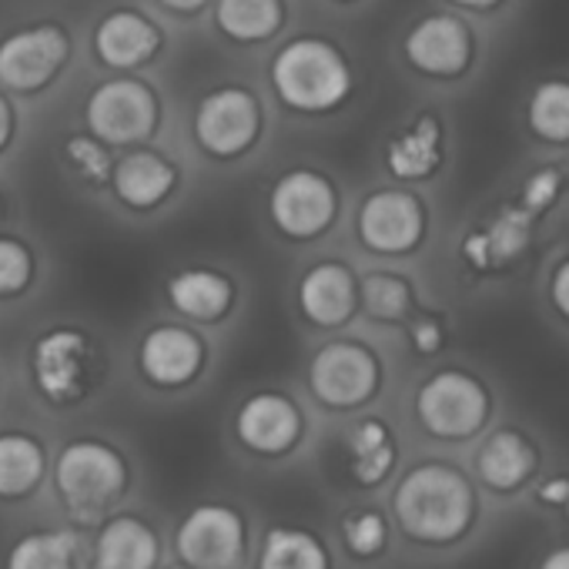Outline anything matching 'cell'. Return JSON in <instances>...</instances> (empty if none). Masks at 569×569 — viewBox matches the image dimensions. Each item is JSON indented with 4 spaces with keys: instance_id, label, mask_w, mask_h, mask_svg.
Returning a JSON list of instances; mask_svg holds the SVG:
<instances>
[{
    "instance_id": "obj_1",
    "label": "cell",
    "mask_w": 569,
    "mask_h": 569,
    "mask_svg": "<svg viewBox=\"0 0 569 569\" xmlns=\"http://www.w3.org/2000/svg\"><path fill=\"white\" fill-rule=\"evenodd\" d=\"M271 88L284 108L322 114L349 98L352 71L336 44L322 38H296L271 61Z\"/></svg>"
},
{
    "instance_id": "obj_2",
    "label": "cell",
    "mask_w": 569,
    "mask_h": 569,
    "mask_svg": "<svg viewBox=\"0 0 569 569\" xmlns=\"http://www.w3.org/2000/svg\"><path fill=\"white\" fill-rule=\"evenodd\" d=\"M396 516L409 536L449 542L472 519L469 482L449 466H419L396 489Z\"/></svg>"
},
{
    "instance_id": "obj_3",
    "label": "cell",
    "mask_w": 569,
    "mask_h": 569,
    "mask_svg": "<svg viewBox=\"0 0 569 569\" xmlns=\"http://www.w3.org/2000/svg\"><path fill=\"white\" fill-rule=\"evenodd\" d=\"M84 121L91 134L108 148H128L154 134L158 98L144 81L118 78L94 88V94L84 104Z\"/></svg>"
},
{
    "instance_id": "obj_4",
    "label": "cell",
    "mask_w": 569,
    "mask_h": 569,
    "mask_svg": "<svg viewBox=\"0 0 569 569\" xmlns=\"http://www.w3.org/2000/svg\"><path fill=\"white\" fill-rule=\"evenodd\" d=\"M336 188L326 174L309 168L284 171L268 194V214L274 228L289 238H316L336 218Z\"/></svg>"
},
{
    "instance_id": "obj_5",
    "label": "cell",
    "mask_w": 569,
    "mask_h": 569,
    "mask_svg": "<svg viewBox=\"0 0 569 569\" xmlns=\"http://www.w3.org/2000/svg\"><path fill=\"white\" fill-rule=\"evenodd\" d=\"M261 131V108L244 88H218L201 98L194 111V138L211 158L244 154Z\"/></svg>"
},
{
    "instance_id": "obj_6",
    "label": "cell",
    "mask_w": 569,
    "mask_h": 569,
    "mask_svg": "<svg viewBox=\"0 0 569 569\" xmlns=\"http://www.w3.org/2000/svg\"><path fill=\"white\" fill-rule=\"evenodd\" d=\"M71 44L61 28L41 24L0 41V84L18 94L44 91L68 64Z\"/></svg>"
},
{
    "instance_id": "obj_7",
    "label": "cell",
    "mask_w": 569,
    "mask_h": 569,
    "mask_svg": "<svg viewBox=\"0 0 569 569\" xmlns=\"http://www.w3.org/2000/svg\"><path fill=\"white\" fill-rule=\"evenodd\" d=\"M94 352L78 329H51L31 349V376L41 396L51 402H71L84 396L91 382Z\"/></svg>"
},
{
    "instance_id": "obj_8",
    "label": "cell",
    "mask_w": 569,
    "mask_h": 569,
    "mask_svg": "<svg viewBox=\"0 0 569 569\" xmlns=\"http://www.w3.org/2000/svg\"><path fill=\"white\" fill-rule=\"evenodd\" d=\"M309 386L316 399L336 409L366 402L379 386V366L369 349L356 342H329L309 366Z\"/></svg>"
},
{
    "instance_id": "obj_9",
    "label": "cell",
    "mask_w": 569,
    "mask_h": 569,
    "mask_svg": "<svg viewBox=\"0 0 569 569\" xmlns=\"http://www.w3.org/2000/svg\"><path fill=\"white\" fill-rule=\"evenodd\" d=\"M486 392L462 372H439L419 392V419L432 436L462 439L472 436L486 419Z\"/></svg>"
},
{
    "instance_id": "obj_10",
    "label": "cell",
    "mask_w": 569,
    "mask_h": 569,
    "mask_svg": "<svg viewBox=\"0 0 569 569\" xmlns=\"http://www.w3.org/2000/svg\"><path fill=\"white\" fill-rule=\"evenodd\" d=\"M124 486V462L101 442H71L58 459V489L78 509L108 502Z\"/></svg>"
},
{
    "instance_id": "obj_11",
    "label": "cell",
    "mask_w": 569,
    "mask_h": 569,
    "mask_svg": "<svg viewBox=\"0 0 569 569\" xmlns=\"http://www.w3.org/2000/svg\"><path fill=\"white\" fill-rule=\"evenodd\" d=\"M244 542L241 519L224 506L194 509L178 529V552L191 569H228L238 562Z\"/></svg>"
},
{
    "instance_id": "obj_12",
    "label": "cell",
    "mask_w": 569,
    "mask_h": 569,
    "mask_svg": "<svg viewBox=\"0 0 569 569\" xmlns=\"http://www.w3.org/2000/svg\"><path fill=\"white\" fill-rule=\"evenodd\" d=\"M359 238L382 254H402L422 238V208L406 191H376L359 208Z\"/></svg>"
},
{
    "instance_id": "obj_13",
    "label": "cell",
    "mask_w": 569,
    "mask_h": 569,
    "mask_svg": "<svg viewBox=\"0 0 569 569\" xmlns=\"http://www.w3.org/2000/svg\"><path fill=\"white\" fill-rule=\"evenodd\" d=\"M201 342L181 326H154L138 349V366L141 372L164 389L184 386L194 379L201 369Z\"/></svg>"
},
{
    "instance_id": "obj_14",
    "label": "cell",
    "mask_w": 569,
    "mask_h": 569,
    "mask_svg": "<svg viewBox=\"0 0 569 569\" xmlns=\"http://www.w3.org/2000/svg\"><path fill=\"white\" fill-rule=\"evenodd\" d=\"M296 299H299L302 316L312 326L332 329V326H342L352 316V309L359 302V292H356V281H352L346 264L319 261L302 274Z\"/></svg>"
},
{
    "instance_id": "obj_15",
    "label": "cell",
    "mask_w": 569,
    "mask_h": 569,
    "mask_svg": "<svg viewBox=\"0 0 569 569\" xmlns=\"http://www.w3.org/2000/svg\"><path fill=\"white\" fill-rule=\"evenodd\" d=\"M161 51V31L138 11H111L94 28V54L101 64L128 71L148 64Z\"/></svg>"
},
{
    "instance_id": "obj_16",
    "label": "cell",
    "mask_w": 569,
    "mask_h": 569,
    "mask_svg": "<svg viewBox=\"0 0 569 569\" xmlns=\"http://www.w3.org/2000/svg\"><path fill=\"white\" fill-rule=\"evenodd\" d=\"M406 58L426 74H459L469 64V34L456 18H426L406 38Z\"/></svg>"
},
{
    "instance_id": "obj_17",
    "label": "cell",
    "mask_w": 569,
    "mask_h": 569,
    "mask_svg": "<svg viewBox=\"0 0 569 569\" xmlns=\"http://www.w3.org/2000/svg\"><path fill=\"white\" fill-rule=\"evenodd\" d=\"M302 419L278 392H258L238 409V436L254 452H284L299 439Z\"/></svg>"
},
{
    "instance_id": "obj_18",
    "label": "cell",
    "mask_w": 569,
    "mask_h": 569,
    "mask_svg": "<svg viewBox=\"0 0 569 569\" xmlns=\"http://www.w3.org/2000/svg\"><path fill=\"white\" fill-rule=\"evenodd\" d=\"M111 184L114 194L134 208V211H151L158 208L168 191L174 188V171L164 158L151 154V151H131L121 161H114L111 168Z\"/></svg>"
},
{
    "instance_id": "obj_19",
    "label": "cell",
    "mask_w": 569,
    "mask_h": 569,
    "mask_svg": "<svg viewBox=\"0 0 569 569\" xmlns=\"http://www.w3.org/2000/svg\"><path fill=\"white\" fill-rule=\"evenodd\" d=\"M234 299L231 281L211 268H188L168 281V302L174 312L194 322H214L228 312Z\"/></svg>"
},
{
    "instance_id": "obj_20",
    "label": "cell",
    "mask_w": 569,
    "mask_h": 569,
    "mask_svg": "<svg viewBox=\"0 0 569 569\" xmlns=\"http://www.w3.org/2000/svg\"><path fill=\"white\" fill-rule=\"evenodd\" d=\"M154 556H158V542L151 529L131 516L111 519L94 542L98 569H151Z\"/></svg>"
},
{
    "instance_id": "obj_21",
    "label": "cell",
    "mask_w": 569,
    "mask_h": 569,
    "mask_svg": "<svg viewBox=\"0 0 569 569\" xmlns=\"http://www.w3.org/2000/svg\"><path fill=\"white\" fill-rule=\"evenodd\" d=\"M439 158H442V131L432 114L419 118L412 128L396 134L386 148V164L402 181L429 178L439 168Z\"/></svg>"
},
{
    "instance_id": "obj_22",
    "label": "cell",
    "mask_w": 569,
    "mask_h": 569,
    "mask_svg": "<svg viewBox=\"0 0 569 569\" xmlns=\"http://www.w3.org/2000/svg\"><path fill=\"white\" fill-rule=\"evenodd\" d=\"M526 244H529V211L502 208L489 228L466 238L462 251L476 268H496V264H509Z\"/></svg>"
},
{
    "instance_id": "obj_23",
    "label": "cell",
    "mask_w": 569,
    "mask_h": 569,
    "mask_svg": "<svg viewBox=\"0 0 569 569\" xmlns=\"http://www.w3.org/2000/svg\"><path fill=\"white\" fill-rule=\"evenodd\" d=\"M281 0H218L214 21L224 38L238 44L268 41L281 28Z\"/></svg>"
},
{
    "instance_id": "obj_24",
    "label": "cell",
    "mask_w": 569,
    "mask_h": 569,
    "mask_svg": "<svg viewBox=\"0 0 569 569\" xmlns=\"http://www.w3.org/2000/svg\"><path fill=\"white\" fill-rule=\"evenodd\" d=\"M479 472L492 489H516L532 472V449L516 432H496L479 452Z\"/></svg>"
},
{
    "instance_id": "obj_25",
    "label": "cell",
    "mask_w": 569,
    "mask_h": 569,
    "mask_svg": "<svg viewBox=\"0 0 569 569\" xmlns=\"http://www.w3.org/2000/svg\"><path fill=\"white\" fill-rule=\"evenodd\" d=\"M44 469L41 446L28 436H0V496H24Z\"/></svg>"
},
{
    "instance_id": "obj_26",
    "label": "cell",
    "mask_w": 569,
    "mask_h": 569,
    "mask_svg": "<svg viewBox=\"0 0 569 569\" xmlns=\"http://www.w3.org/2000/svg\"><path fill=\"white\" fill-rule=\"evenodd\" d=\"M258 569H326V552L309 532L271 529L264 536Z\"/></svg>"
},
{
    "instance_id": "obj_27",
    "label": "cell",
    "mask_w": 569,
    "mask_h": 569,
    "mask_svg": "<svg viewBox=\"0 0 569 569\" xmlns=\"http://www.w3.org/2000/svg\"><path fill=\"white\" fill-rule=\"evenodd\" d=\"M349 449H352V459H356V479L369 482V486L379 482L389 472L392 459H396L392 442H389V429L382 422H376V419H366V422H359L352 429Z\"/></svg>"
},
{
    "instance_id": "obj_28",
    "label": "cell",
    "mask_w": 569,
    "mask_h": 569,
    "mask_svg": "<svg viewBox=\"0 0 569 569\" xmlns=\"http://www.w3.org/2000/svg\"><path fill=\"white\" fill-rule=\"evenodd\" d=\"M71 556H74L71 532H34L11 549L8 569H71Z\"/></svg>"
},
{
    "instance_id": "obj_29",
    "label": "cell",
    "mask_w": 569,
    "mask_h": 569,
    "mask_svg": "<svg viewBox=\"0 0 569 569\" xmlns=\"http://www.w3.org/2000/svg\"><path fill=\"white\" fill-rule=\"evenodd\" d=\"M529 124L546 141H569V84H542L529 101Z\"/></svg>"
},
{
    "instance_id": "obj_30",
    "label": "cell",
    "mask_w": 569,
    "mask_h": 569,
    "mask_svg": "<svg viewBox=\"0 0 569 569\" xmlns=\"http://www.w3.org/2000/svg\"><path fill=\"white\" fill-rule=\"evenodd\" d=\"M366 312L372 319H386V322H396L406 316L409 309V284L396 274H369L362 281V292H359Z\"/></svg>"
},
{
    "instance_id": "obj_31",
    "label": "cell",
    "mask_w": 569,
    "mask_h": 569,
    "mask_svg": "<svg viewBox=\"0 0 569 569\" xmlns=\"http://www.w3.org/2000/svg\"><path fill=\"white\" fill-rule=\"evenodd\" d=\"M64 161H68V168L81 178V181H88V184H104V181H111V158H108V144L104 141H98L94 134L91 138H71L68 144H64Z\"/></svg>"
},
{
    "instance_id": "obj_32",
    "label": "cell",
    "mask_w": 569,
    "mask_h": 569,
    "mask_svg": "<svg viewBox=\"0 0 569 569\" xmlns=\"http://www.w3.org/2000/svg\"><path fill=\"white\" fill-rule=\"evenodd\" d=\"M34 274L31 251L14 241V238H0V299L21 296Z\"/></svg>"
},
{
    "instance_id": "obj_33",
    "label": "cell",
    "mask_w": 569,
    "mask_h": 569,
    "mask_svg": "<svg viewBox=\"0 0 569 569\" xmlns=\"http://www.w3.org/2000/svg\"><path fill=\"white\" fill-rule=\"evenodd\" d=\"M346 542L352 546V552L359 556H372L382 549L386 542V522L376 512H359L352 519H346Z\"/></svg>"
},
{
    "instance_id": "obj_34",
    "label": "cell",
    "mask_w": 569,
    "mask_h": 569,
    "mask_svg": "<svg viewBox=\"0 0 569 569\" xmlns=\"http://www.w3.org/2000/svg\"><path fill=\"white\" fill-rule=\"evenodd\" d=\"M556 191H559V174L556 171H536L522 188V208L539 211V208L556 201Z\"/></svg>"
},
{
    "instance_id": "obj_35",
    "label": "cell",
    "mask_w": 569,
    "mask_h": 569,
    "mask_svg": "<svg viewBox=\"0 0 569 569\" xmlns=\"http://www.w3.org/2000/svg\"><path fill=\"white\" fill-rule=\"evenodd\" d=\"M412 342H416L419 352H436L439 342H442V332H439V326H436L432 319H422V322L412 329Z\"/></svg>"
},
{
    "instance_id": "obj_36",
    "label": "cell",
    "mask_w": 569,
    "mask_h": 569,
    "mask_svg": "<svg viewBox=\"0 0 569 569\" xmlns=\"http://www.w3.org/2000/svg\"><path fill=\"white\" fill-rule=\"evenodd\" d=\"M552 302L569 319V261H562L559 271H556V278H552Z\"/></svg>"
},
{
    "instance_id": "obj_37",
    "label": "cell",
    "mask_w": 569,
    "mask_h": 569,
    "mask_svg": "<svg viewBox=\"0 0 569 569\" xmlns=\"http://www.w3.org/2000/svg\"><path fill=\"white\" fill-rule=\"evenodd\" d=\"M539 496H542L546 502H566V499H569V479H552V482H546Z\"/></svg>"
},
{
    "instance_id": "obj_38",
    "label": "cell",
    "mask_w": 569,
    "mask_h": 569,
    "mask_svg": "<svg viewBox=\"0 0 569 569\" xmlns=\"http://www.w3.org/2000/svg\"><path fill=\"white\" fill-rule=\"evenodd\" d=\"M11 128H14V121H11V108H8V101L0 98V151L8 148V141H11Z\"/></svg>"
},
{
    "instance_id": "obj_39",
    "label": "cell",
    "mask_w": 569,
    "mask_h": 569,
    "mask_svg": "<svg viewBox=\"0 0 569 569\" xmlns=\"http://www.w3.org/2000/svg\"><path fill=\"white\" fill-rule=\"evenodd\" d=\"M161 4L174 14H194L208 4V0H161Z\"/></svg>"
},
{
    "instance_id": "obj_40",
    "label": "cell",
    "mask_w": 569,
    "mask_h": 569,
    "mask_svg": "<svg viewBox=\"0 0 569 569\" xmlns=\"http://www.w3.org/2000/svg\"><path fill=\"white\" fill-rule=\"evenodd\" d=\"M542 569H569V546L566 549H556L552 556H546Z\"/></svg>"
},
{
    "instance_id": "obj_41",
    "label": "cell",
    "mask_w": 569,
    "mask_h": 569,
    "mask_svg": "<svg viewBox=\"0 0 569 569\" xmlns=\"http://www.w3.org/2000/svg\"><path fill=\"white\" fill-rule=\"evenodd\" d=\"M456 4H466V8H489L496 0H456Z\"/></svg>"
},
{
    "instance_id": "obj_42",
    "label": "cell",
    "mask_w": 569,
    "mask_h": 569,
    "mask_svg": "<svg viewBox=\"0 0 569 569\" xmlns=\"http://www.w3.org/2000/svg\"><path fill=\"white\" fill-rule=\"evenodd\" d=\"M566 502H569V499H566Z\"/></svg>"
}]
</instances>
